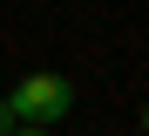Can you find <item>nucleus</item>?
<instances>
[{"label": "nucleus", "mask_w": 149, "mask_h": 136, "mask_svg": "<svg viewBox=\"0 0 149 136\" xmlns=\"http://www.w3.org/2000/svg\"><path fill=\"white\" fill-rule=\"evenodd\" d=\"M7 109H14V123L54 129L68 109H74V82H68V75H54V68H34V75H20L14 89H7Z\"/></svg>", "instance_id": "nucleus-1"}, {"label": "nucleus", "mask_w": 149, "mask_h": 136, "mask_svg": "<svg viewBox=\"0 0 149 136\" xmlns=\"http://www.w3.org/2000/svg\"><path fill=\"white\" fill-rule=\"evenodd\" d=\"M0 136H14V109H7V95H0Z\"/></svg>", "instance_id": "nucleus-2"}, {"label": "nucleus", "mask_w": 149, "mask_h": 136, "mask_svg": "<svg viewBox=\"0 0 149 136\" xmlns=\"http://www.w3.org/2000/svg\"><path fill=\"white\" fill-rule=\"evenodd\" d=\"M14 136H47V129H34V123H14Z\"/></svg>", "instance_id": "nucleus-3"}, {"label": "nucleus", "mask_w": 149, "mask_h": 136, "mask_svg": "<svg viewBox=\"0 0 149 136\" xmlns=\"http://www.w3.org/2000/svg\"><path fill=\"white\" fill-rule=\"evenodd\" d=\"M142 136H149V102H142Z\"/></svg>", "instance_id": "nucleus-4"}]
</instances>
